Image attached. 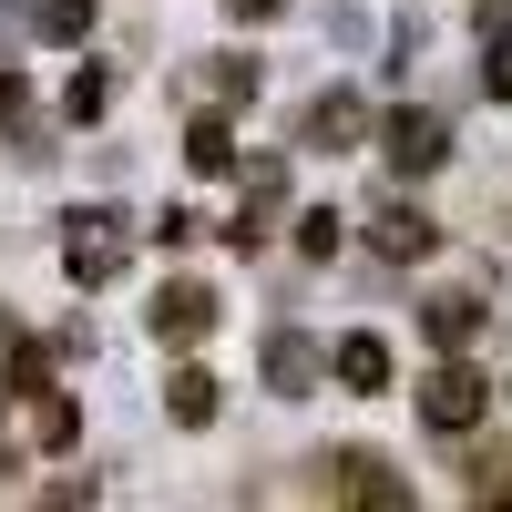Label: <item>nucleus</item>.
<instances>
[{"instance_id": "20", "label": "nucleus", "mask_w": 512, "mask_h": 512, "mask_svg": "<svg viewBox=\"0 0 512 512\" xmlns=\"http://www.w3.org/2000/svg\"><path fill=\"white\" fill-rule=\"evenodd\" d=\"M226 11H236V21H277L287 0H226Z\"/></svg>"}, {"instance_id": "1", "label": "nucleus", "mask_w": 512, "mask_h": 512, "mask_svg": "<svg viewBox=\"0 0 512 512\" xmlns=\"http://www.w3.org/2000/svg\"><path fill=\"white\" fill-rule=\"evenodd\" d=\"M420 420H431V431H482L492 420V379L472 359H441L431 379H420Z\"/></svg>"}, {"instance_id": "17", "label": "nucleus", "mask_w": 512, "mask_h": 512, "mask_svg": "<svg viewBox=\"0 0 512 512\" xmlns=\"http://www.w3.org/2000/svg\"><path fill=\"white\" fill-rule=\"evenodd\" d=\"M338 236H349L338 205H308V216H297V246H308V256H338Z\"/></svg>"}, {"instance_id": "10", "label": "nucleus", "mask_w": 512, "mask_h": 512, "mask_svg": "<svg viewBox=\"0 0 512 512\" xmlns=\"http://www.w3.org/2000/svg\"><path fill=\"white\" fill-rule=\"evenodd\" d=\"M420 328H431L441 349H472V338L492 328V308H482V297H431V308H420Z\"/></svg>"}, {"instance_id": "2", "label": "nucleus", "mask_w": 512, "mask_h": 512, "mask_svg": "<svg viewBox=\"0 0 512 512\" xmlns=\"http://www.w3.org/2000/svg\"><path fill=\"white\" fill-rule=\"evenodd\" d=\"M62 267H72V287H113L123 277V216H113V205H82V216H72Z\"/></svg>"}, {"instance_id": "3", "label": "nucleus", "mask_w": 512, "mask_h": 512, "mask_svg": "<svg viewBox=\"0 0 512 512\" xmlns=\"http://www.w3.org/2000/svg\"><path fill=\"white\" fill-rule=\"evenodd\" d=\"M379 154H390V175H431V164L451 154V123L420 113V103H400L390 123H379Z\"/></svg>"}, {"instance_id": "12", "label": "nucleus", "mask_w": 512, "mask_h": 512, "mask_svg": "<svg viewBox=\"0 0 512 512\" xmlns=\"http://www.w3.org/2000/svg\"><path fill=\"white\" fill-rule=\"evenodd\" d=\"M31 431H41V451H62V441L82 431V410H72V390H52V379H41V390H31Z\"/></svg>"}, {"instance_id": "18", "label": "nucleus", "mask_w": 512, "mask_h": 512, "mask_svg": "<svg viewBox=\"0 0 512 512\" xmlns=\"http://www.w3.org/2000/svg\"><path fill=\"white\" fill-rule=\"evenodd\" d=\"M482 93L512 103V41H492V52H482Z\"/></svg>"}, {"instance_id": "6", "label": "nucleus", "mask_w": 512, "mask_h": 512, "mask_svg": "<svg viewBox=\"0 0 512 512\" xmlns=\"http://www.w3.org/2000/svg\"><path fill=\"white\" fill-rule=\"evenodd\" d=\"M369 246L390 256V267H410V256H431V246H441V226L420 216L410 195H390V205H379V216H369Z\"/></svg>"}, {"instance_id": "8", "label": "nucleus", "mask_w": 512, "mask_h": 512, "mask_svg": "<svg viewBox=\"0 0 512 512\" xmlns=\"http://www.w3.org/2000/svg\"><path fill=\"white\" fill-rule=\"evenodd\" d=\"M318 369H328V349H308L297 328L267 338V379H277V400H308V390H318Z\"/></svg>"}, {"instance_id": "5", "label": "nucleus", "mask_w": 512, "mask_h": 512, "mask_svg": "<svg viewBox=\"0 0 512 512\" xmlns=\"http://www.w3.org/2000/svg\"><path fill=\"white\" fill-rule=\"evenodd\" d=\"M359 134H369V103H359V93H318L308 123H297V144H308V154H349Z\"/></svg>"}, {"instance_id": "14", "label": "nucleus", "mask_w": 512, "mask_h": 512, "mask_svg": "<svg viewBox=\"0 0 512 512\" xmlns=\"http://www.w3.org/2000/svg\"><path fill=\"white\" fill-rule=\"evenodd\" d=\"M277 205H287V164L256 154V164H246V216H277Z\"/></svg>"}, {"instance_id": "11", "label": "nucleus", "mask_w": 512, "mask_h": 512, "mask_svg": "<svg viewBox=\"0 0 512 512\" xmlns=\"http://www.w3.org/2000/svg\"><path fill=\"white\" fill-rule=\"evenodd\" d=\"M164 410H175V420H185V431H205V420H216V379H205V369L185 359L175 379H164Z\"/></svg>"}, {"instance_id": "15", "label": "nucleus", "mask_w": 512, "mask_h": 512, "mask_svg": "<svg viewBox=\"0 0 512 512\" xmlns=\"http://www.w3.org/2000/svg\"><path fill=\"white\" fill-rule=\"evenodd\" d=\"M256 93H267V62L226 52V62H216V103H256Z\"/></svg>"}, {"instance_id": "13", "label": "nucleus", "mask_w": 512, "mask_h": 512, "mask_svg": "<svg viewBox=\"0 0 512 512\" xmlns=\"http://www.w3.org/2000/svg\"><path fill=\"white\" fill-rule=\"evenodd\" d=\"M103 103H113V72H103V62H82V72H72V93H62V113H72V123H103Z\"/></svg>"}, {"instance_id": "4", "label": "nucleus", "mask_w": 512, "mask_h": 512, "mask_svg": "<svg viewBox=\"0 0 512 512\" xmlns=\"http://www.w3.org/2000/svg\"><path fill=\"white\" fill-rule=\"evenodd\" d=\"M205 328H216V287H195V277H164V287H154V338H164V349H195Z\"/></svg>"}, {"instance_id": "9", "label": "nucleus", "mask_w": 512, "mask_h": 512, "mask_svg": "<svg viewBox=\"0 0 512 512\" xmlns=\"http://www.w3.org/2000/svg\"><path fill=\"white\" fill-rule=\"evenodd\" d=\"M185 164H195V175H236V123L226 113H195L185 123Z\"/></svg>"}, {"instance_id": "19", "label": "nucleus", "mask_w": 512, "mask_h": 512, "mask_svg": "<svg viewBox=\"0 0 512 512\" xmlns=\"http://www.w3.org/2000/svg\"><path fill=\"white\" fill-rule=\"evenodd\" d=\"M21 113H31V82H21V62H11V72H0V123H21Z\"/></svg>"}, {"instance_id": "16", "label": "nucleus", "mask_w": 512, "mask_h": 512, "mask_svg": "<svg viewBox=\"0 0 512 512\" xmlns=\"http://www.w3.org/2000/svg\"><path fill=\"white\" fill-rule=\"evenodd\" d=\"M41 41H93V0H41Z\"/></svg>"}, {"instance_id": "7", "label": "nucleus", "mask_w": 512, "mask_h": 512, "mask_svg": "<svg viewBox=\"0 0 512 512\" xmlns=\"http://www.w3.org/2000/svg\"><path fill=\"white\" fill-rule=\"evenodd\" d=\"M328 379H349V390L369 400V390H390V338H369V328H349L328 349Z\"/></svg>"}]
</instances>
